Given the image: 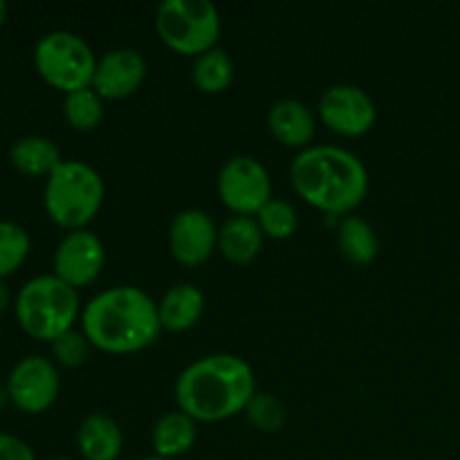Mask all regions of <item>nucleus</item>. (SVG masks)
<instances>
[{
	"instance_id": "nucleus-1",
	"label": "nucleus",
	"mask_w": 460,
	"mask_h": 460,
	"mask_svg": "<svg viewBox=\"0 0 460 460\" xmlns=\"http://www.w3.org/2000/svg\"><path fill=\"white\" fill-rule=\"evenodd\" d=\"M81 331L90 344L112 355L148 349L162 331L157 301L137 286H112L81 310Z\"/></svg>"
},
{
	"instance_id": "nucleus-2",
	"label": "nucleus",
	"mask_w": 460,
	"mask_h": 460,
	"mask_svg": "<svg viewBox=\"0 0 460 460\" xmlns=\"http://www.w3.org/2000/svg\"><path fill=\"white\" fill-rule=\"evenodd\" d=\"M256 394L250 364L232 353H214L196 359L175 382L178 409L196 422H220L245 411Z\"/></svg>"
},
{
	"instance_id": "nucleus-3",
	"label": "nucleus",
	"mask_w": 460,
	"mask_h": 460,
	"mask_svg": "<svg viewBox=\"0 0 460 460\" xmlns=\"http://www.w3.org/2000/svg\"><path fill=\"white\" fill-rule=\"evenodd\" d=\"M295 191L326 214H350L368 191V171L353 151L331 144L305 146L290 166Z\"/></svg>"
},
{
	"instance_id": "nucleus-4",
	"label": "nucleus",
	"mask_w": 460,
	"mask_h": 460,
	"mask_svg": "<svg viewBox=\"0 0 460 460\" xmlns=\"http://www.w3.org/2000/svg\"><path fill=\"white\" fill-rule=\"evenodd\" d=\"M13 310L27 335L52 344L58 335L75 328L84 305L76 288L67 286L57 274H40L18 290Z\"/></svg>"
},
{
	"instance_id": "nucleus-5",
	"label": "nucleus",
	"mask_w": 460,
	"mask_h": 460,
	"mask_svg": "<svg viewBox=\"0 0 460 460\" xmlns=\"http://www.w3.org/2000/svg\"><path fill=\"white\" fill-rule=\"evenodd\" d=\"M106 198L102 173L84 160H63L45 178L43 205L58 227L85 229Z\"/></svg>"
},
{
	"instance_id": "nucleus-6",
	"label": "nucleus",
	"mask_w": 460,
	"mask_h": 460,
	"mask_svg": "<svg viewBox=\"0 0 460 460\" xmlns=\"http://www.w3.org/2000/svg\"><path fill=\"white\" fill-rule=\"evenodd\" d=\"M220 27V12L211 0H164L155 12L160 39L184 57L216 48Z\"/></svg>"
},
{
	"instance_id": "nucleus-7",
	"label": "nucleus",
	"mask_w": 460,
	"mask_h": 460,
	"mask_svg": "<svg viewBox=\"0 0 460 460\" xmlns=\"http://www.w3.org/2000/svg\"><path fill=\"white\" fill-rule=\"evenodd\" d=\"M34 66L45 84L67 94L93 85L97 54L88 40L75 31L54 30L40 36L36 43Z\"/></svg>"
},
{
	"instance_id": "nucleus-8",
	"label": "nucleus",
	"mask_w": 460,
	"mask_h": 460,
	"mask_svg": "<svg viewBox=\"0 0 460 460\" xmlns=\"http://www.w3.org/2000/svg\"><path fill=\"white\" fill-rule=\"evenodd\" d=\"M218 196L236 216H256L272 198V178L256 157L234 155L218 171Z\"/></svg>"
},
{
	"instance_id": "nucleus-9",
	"label": "nucleus",
	"mask_w": 460,
	"mask_h": 460,
	"mask_svg": "<svg viewBox=\"0 0 460 460\" xmlns=\"http://www.w3.org/2000/svg\"><path fill=\"white\" fill-rule=\"evenodd\" d=\"M9 400L22 413H43L57 402L58 391H61V377L58 368L52 359L43 355H27L16 367L9 371L7 377Z\"/></svg>"
},
{
	"instance_id": "nucleus-10",
	"label": "nucleus",
	"mask_w": 460,
	"mask_h": 460,
	"mask_svg": "<svg viewBox=\"0 0 460 460\" xmlns=\"http://www.w3.org/2000/svg\"><path fill=\"white\" fill-rule=\"evenodd\" d=\"M319 117L335 133L359 137L376 126L377 106L371 94L353 84H335L319 99Z\"/></svg>"
},
{
	"instance_id": "nucleus-11",
	"label": "nucleus",
	"mask_w": 460,
	"mask_h": 460,
	"mask_svg": "<svg viewBox=\"0 0 460 460\" xmlns=\"http://www.w3.org/2000/svg\"><path fill=\"white\" fill-rule=\"evenodd\" d=\"M54 274L72 288H85L102 274L106 265V247L94 232L72 229L54 250Z\"/></svg>"
},
{
	"instance_id": "nucleus-12",
	"label": "nucleus",
	"mask_w": 460,
	"mask_h": 460,
	"mask_svg": "<svg viewBox=\"0 0 460 460\" xmlns=\"http://www.w3.org/2000/svg\"><path fill=\"white\" fill-rule=\"evenodd\" d=\"M169 247L182 265H200L218 247V227L202 209H184L171 220Z\"/></svg>"
},
{
	"instance_id": "nucleus-13",
	"label": "nucleus",
	"mask_w": 460,
	"mask_h": 460,
	"mask_svg": "<svg viewBox=\"0 0 460 460\" xmlns=\"http://www.w3.org/2000/svg\"><path fill=\"white\" fill-rule=\"evenodd\" d=\"M148 63L144 54L135 48H115L97 58L93 88L103 99L130 97L144 84Z\"/></svg>"
},
{
	"instance_id": "nucleus-14",
	"label": "nucleus",
	"mask_w": 460,
	"mask_h": 460,
	"mask_svg": "<svg viewBox=\"0 0 460 460\" xmlns=\"http://www.w3.org/2000/svg\"><path fill=\"white\" fill-rule=\"evenodd\" d=\"M268 126L274 137L286 146L305 148L314 135V115L301 99L283 97L270 106Z\"/></svg>"
},
{
	"instance_id": "nucleus-15",
	"label": "nucleus",
	"mask_w": 460,
	"mask_h": 460,
	"mask_svg": "<svg viewBox=\"0 0 460 460\" xmlns=\"http://www.w3.org/2000/svg\"><path fill=\"white\" fill-rule=\"evenodd\" d=\"M76 445L85 460H117L124 449V431L106 413H88L76 429Z\"/></svg>"
},
{
	"instance_id": "nucleus-16",
	"label": "nucleus",
	"mask_w": 460,
	"mask_h": 460,
	"mask_svg": "<svg viewBox=\"0 0 460 460\" xmlns=\"http://www.w3.org/2000/svg\"><path fill=\"white\" fill-rule=\"evenodd\" d=\"M157 313H160L162 328H166V331H189V328L200 322L202 313H205V295L193 283L171 286L162 295L160 304H157Z\"/></svg>"
},
{
	"instance_id": "nucleus-17",
	"label": "nucleus",
	"mask_w": 460,
	"mask_h": 460,
	"mask_svg": "<svg viewBox=\"0 0 460 460\" xmlns=\"http://www.w3.org/2000/svg\"><path fill=\"white\" fill-rule=\"evenodd\" d=\"M263 229L252 216H232L218 229V247L232 263L245 265L259 256L263 247Z\"/></svg>"
},
{
	"instance_id": "nucleus-18",
	"label": "nucleus",
	"mask_w": 460,
	"mask_h": 460,
	"mask_svg": "<svg viewBox=\"0 0 460 460\" xmlns=\"http://www.w3.org/2000/svg\"><path fill=\"white\" fill-rule=\"evenodd\" d=\"M198 438V422L182 409L166 411L157 418L153 427V449L155 456L173 460L196 445Z\"/></svg>"
},
{
	"instance_id": "nucleus-19",
	"label": "nucleus",
	"mask_w": 460,
	"mask_h": 460,
	"mask_svg": "<svg viewBox=\"0 0 460 460\" xmlns=\"http://www.w3.org/2000/svg\"><path fill=\"white\" fill-rule=\"evenodd\" d=\"M9 160L13 169L31 178H48L63 162L61 148L52 137L45 135H25L18 137L9 148Z\"/></svg>"
},
{
	"instance_id": "nucleus-20",
	"label": "nucleus",
	"mask_w": 460,
	"mask_h": 460,
	"mask_svg": "<svg viewBox=\"0 0 460 460\" xmlns=\"http://www.w3.org/2000/svg\"><path fill=\"white\" fill-rule=\"evenodd\" d=\"M337 245L346 261L355 265H368L380 254V238L368 220L349 214L337 227Z\"/></svg>"
},
{
	"instance_id": "nucleus-21",
	"label": "nucleus",
	"mask_w": 460,
	"mask_h": 460,
	"mask_svg": "<svg viewBox=\"0 0 460 460\" xmlns=\"http://www.w3.org/2000/svg\"><path fill=\"white\" fill-rule=\"evenodd\" d=\"M191 79L202 93H223L234 81V61L223 48H211L198 54L191 66Z\"/></svg>"
},
{
	"instance_id": "nucleus-22",
	"label": "nucleus",
	"mask_w": 460,
	"mask_h": 460,
	"mask_svg": "<svg viewBox=\"0 0 460 460\" xmlns=\"http://www.w3.org/2000/svg\"><path fill=\"white\" fill-rule=\"evenodd\" d=\"M63 117L76 130L97 128L103 119V97L93 85L67 93L63 99Z\"/></svg>"
},
{
	"instance_id": "nucleus-23",
	"label": "nucleus",
	"mask_w": 460,
	"mask_h": 460,
	"mask_svg": "<svg viewBox=\"0 0 460 460\" xmlns=\"http://www.w3.org/2000/svg\"><path fill=\"white\" fill-rule=\"evenodd\" d=\"M31 238L22 225L13 220H0V279H7L27 261Z\"/></svg>"
},
{
	"instance_id": "nucleus-24",
	"label": "nucleus",
	"mask_w": 460,
	"mask_h": 460,
	"mask_svg": "<svg viewBox=\"0 0 460 460\" xmlns=\"http://www.w3.org/2000/svg\"><path fill=\"white\" fill-rule=\"evenodd\" d=\"M256 220H259L265 236L281 241V238H290L296 232L299 211L295 209L292 202L283 200V198H270L256 214Z\"/></svg>"
},
{
	"instance_id": "nucleus-25",
	"label": "nucleus",
	"mask_w": 460,
	"mask_h": 460,
	"mask_svg": "<svg viewBox=\"0 0 460 460\" xmlns=\"http://www.w3.org/2000/svg\"><path fill=\"white\" fill-rule=\"evenodd\" d=\"M245 413L256 429L268 431V434L279 431L286 425V407H283L281 400L272 394H259V391H256L254 398L247 404Z\"/></svg>"
},
{
	"instance_id": "nucleus-26",
	"label": "nucleus",
	"mask_w": 460,
	"mask_h": 460,
	"mask_svg": "<svg viewBox=\"0 0 460 460\" xmlns=\"http://www.w3.org/2000/svg\"><path fill=\"white\" fill-rule=\"evenodd\" d=\"M90 346L93 344L85 337V332L72 328V331L63 332V335H58L52 341V355L57 359V364H61V367L76 368L81 364H85V359L90 355Z\"/></svg>"
},
{
	"instance_id": "nucleus-27",
	"label": "nucleus",
	"mask_w": 460,
	"mask_h": 460,
	"mask_svg": "<svg viewBox=\"0 0 460 460\" xmlns=\"http://www.w3.org/2000/svg\"><path fill=\"white\" fill-rule=\"evenodd\" d=\"M0 460H36V454L18 436L0 434Z\"/></svg>"
},
{
	"instance_id": "nucleus-28",
	"label": "nucleus",
	"mask_w": 460,
	"mask_h": 460,
	"mask_svg": "<svg viewBox=\"0 0 460 460\" xmlns=\"http://www.w3.org/2000/svg\"><path fill=\"white\" fill-rule=\"evenodd\" d=\"M9 304H12V292H9L7 281L0 279V313H4L9 308Z\"/></svg>"
},
{
	"instance_id": "nucleus-29",
	"label": "nucleus",
	"mask_w": 460,
	"mask_h": 460,
	"mask_svg": "<svg viewBox=\"0 0 460 460\" xmlns=\"http://www.w3.org/2000/svg\"><path fill=\"white\" fill-rule=\"evenodd\" d=\"M9 402H12V400H9V391H7V385H3V382H0V411H3V409L7 407Z\"/></svg>"
},
{
	"instance_id": "nucleus-30",
	"label": "nucleus",
	"mask_w": 460,
	"mask_h": 460,
	"mask_svg": "<svg viewBox=\"0 0 460 460\" xmlns=\"http://www.w3.org/2000/svg\"><path fill=\"white\" fill-rule=\"evenodd\" d=\"M7 13H9V7L4 0H0V27L4 25V21H7Z\"/></svg>"
},
{
	"instance_id": "nucleus-31",
	"label": "nucleus",
	"mask_w": 460,
	"mask_h": 460,
	"mask_svg": "<svg viewBox=\"0 0 460 460\" xmlns=\"http://www.w3.org/2000/svg\"><path fill=\"white\" fill-rule=\"evenodd\" d=\"M139 460H166V458H160V456H144V458H139Z\"/></svg>"
},
{
	"instance_id": "nucleus-32",
	"label": "nucleus",
	"mask_w": 460,
	"mask_h": 460,
	"mask_svg": "<svg viewBox=\"0 0 460 460\" xmlns=\"http://www.w3.org/2000/svg\"><path fill=\"white\" fill-rule=\"evenodd\" d=\"M49 460H72V458H66V456H57V458H49Z\"/></svg>"
},
{
	"instance_id": "nucleus-33",
	"label": "nucleus",
	"mask_w": 460,
	"mask_h": 460,
	"mask_svg": "<svg viewBox=\"0 0 460 460\" xmlns=\"http://www.w3.org/2000/svg\"><path fill=\"white\" fill-rule=\"evenodd\" d=\"M0 337H3V328H0Z\"/></svg>"
}]
</instances>
